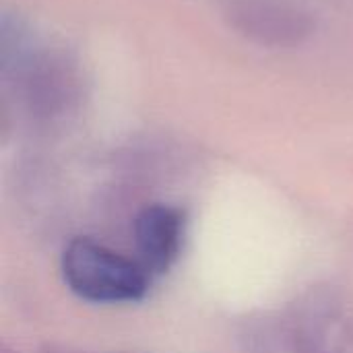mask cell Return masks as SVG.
<instances>
[{"mask_svg":"<svg viewBox=\"0 0 353 353\" xmlns=\"http://www.w3.org/2000/svg\"><path fill=\"white\" fill-rule=\"evenodd\" d=\"M66 288L91 304H134L151 288L153 275L137 261L89 236L72 238L60 256Z\"/></svg>","mask_w":353,"mask_h":353,"instance_id":"obj_1","label":"cell"},{"mask_svg":"<svg viewBox=\"0 0 353 353\" xmlns=\"http://www.w3.org/2000/svg\"><path fill=\"white\" fill-rule=\"evenodd\" d=\"M2 50V60H12L17 64H6L17 74V93L31 114L37 120H52L70 110L79 97V79L72 64L56 52H29L19 48Z\"/></svg>","mask_w":353,"mask_h":353,"instance_id":"obj_2","label":"cell"},{"mask_svg":"<svg viewBox=\"0 0 353 353\" xmlns=\"http://www.w3.org/2000/svg\"><path fill=\"white\" fill-rule=\"evenodd\" d=\"M223 14L236 33L265 48H294L314 33L312 17L281 0H225Z\"/></svg>","mask_w":353,"mask_h":353,"instance_id":"obj_3","label":"cell"},{"mask_svg":"<svg viewBox=\"0 0 353 353\" xmlns=\"http://www.w3.org/2000/svg\"><path fill=\"white\" fill-rule=\"evenodd\" d=\"M186 213L172 203H147L132 217L137 261L155 277L170 271L184 248Z\"/></svg>","mask_w":353,"mask_h":353,"instance_id":"obj_4","label":"cell"},{"mask_svg":"<svg viewBox=\"0 0 353 353\" xmlns=\"http://www.w3.org/2000/svg\"><path fill=\"white\" fill-rule=\"evenodd\" d=\"M254 353H353V331L319 325L288 327L265 339Z\"/></svg>","mask_w":353,"mask_h":353,"instance_id":"obj_5","label":"cell"},{"mask_svg":"<svg viewBox=\"0 0 353 353\" xmlns=\"http://www.w3.org/2000/svg\"><path fill=\"white\" fill-rule=\"evenodd\" d=\"M2 353H10V352H6V350H4V352H2Z\"/></svg>","mask_w":353,"mask_h":353,"instance_id":"obj_6","label":"cell"}]
</instances>
